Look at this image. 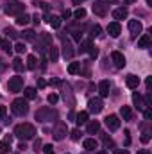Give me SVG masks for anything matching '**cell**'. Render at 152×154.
<instances>
[{"label":"cell","instance_id":"1","mask_svg":"<svg viewBox=\"0 0 152 154\" xmlns=\"http://www.w3.org/2000/svg\"><path fill=\"white\" fill-rule=\"evenodd\" d=\"M14 134L20 140H32L36 134V127L32 124H20L14 127Z\"/></svg>","mask_w":152,"mask_h":154},{"label":"cell","instance_id":"2","mask_svg":"<svg viewBox=\"0 0 152 154\" xmlns=\"http://www.w3.org/2000/svg\"><path fill=\"white\" fill-rule=\"evenodd\" d=\"M11 109H13L14 115L23 116V115H27V111H29V102L25 99H16V100H13Z\"/></svg>","mask_w":152,"mask_h":154},{"label":"cell","instance_id":"3","mask_svg":"<svg viewBox=\"0 0 152 154\" xmlns=\"http://www.w3.org/2000/svg\"><path fill=\"white\" fill-rule=\"evenodd\" d=\"M23 9H25V5H23L22 2H16V0L5 4V7H4L5 14H9V16H20V14L23 13Z\"/></svg>","mask_w":152,"mask_h":154},{"label":"cell","instance_id":"4","mask_svg":"<svg viewBox=\"0 0 152 154\" xmlns=\"http://www.w3.org/2000/svg\"><path fill=\"white\" fill-rule=\"evenodd\" d=\"M50 47H52V38H50V34H48V32L39 34L38 41H36V48H39V50L43 52V50H47V48H50Z\"/></svg>","mask_w":152,"mask_h":154},{"label":"cell","instance_id":"5","mask_svg":"<svg viewBox=\"0 0 152 154\" xmlns=\"http://www.w3.org/2000/svg\"><path fill=\"white\" fill-rule=\"evenodd\" d=\"M52 116H54V111L50 108H39L36 111V120L38 122H48V120H52Z\"/></svg>","mask_w":152,"mask_h":154},{"label":"cell","instance_id":"6","mask_svg":"<svg viewBox=\"0 0 152 154\" xmlns=\"http://www.w3.org/2000/svg\"><path fill=\"white\" fill-rule=\"evenodd\" d=\"M93 13L97 16H106L108 14V2L104 0H95L93 2Z\"/></svg>","mask_w":152,"mask_h":154},{"label":"cell","instance_id":"7","mask_svg":"<svg viewBox=\"0 0 152 154\" xmlns=\"http://www.w3.org/2000/svg\"><path fill=\"white\" fill-rule=\"evenodd\" d=\"M88 108H90V111L91 113H100L102 111V108H104V104H102V99L100 97H95V99H90V102H88Z\"/></svg>","mask_w":152,"mask_h":154},{"label":"cell","instance_id":"8","mask_svg":"<svg viewBox=\"0 0 152 154\" xmlns=\"http://www.w3.org/2000/svg\"><path fill=\"white\" fill-rule=\"evenodd\" d=\"M7 86H9V91H20L23 88V77H11Z\"/></svg>","mask_w":152,"mask_h":154},{"label":"cell","instance_id":"9","mask_svg":"<svg viewBox=\"0 0 152 154\" xmlns=\"http://www.w3.org/2000/svg\"><path fill=\"white\" fill-rule=\"evenodd\" d=\"M74 54H75V50H74V47H72L70 39L63 36V56H65L66 59H72V57H74Z\"/></svg>","mask_w":152,"mask_h":154},{"label":"cell","instance_id":"10","mask_svg":"<svg viewBox=\"0 0 152 154\" xmlns=\"http://www.w3.org/2000/svg\"><path fill=\"white\" fill-rule=\"evenodd\" d=\"M66 133H68L66 124H57V125H56V129H54V138H56L57 142H61V140L66 136Z\"/></svg>","mask_w":152,"mask_h":154},{"label":"cell","instance_id":"11","mask_svg":"<svg viewBox=\"0 0 152 154\" xmlns=\"http://www.w3.org/2000/svg\"><path fill=\"white\" fill-rule=\"evenodd\" d=\"M129 31H131V34L136 38L138 34H141V31H143V25H141V22H138V20H129Z\"/></svg>","mask_w":152,"mask_h":154},{"label":"cell","instance_id":"12","mask_svg":"<svg viewBox=\"0 0 152 154\" xmlns=\"http://www.w3.org/2000/svg\"><path fill=\"white\" fill-rule=\"evenodd\" d=\"M109 90H111V82L109 81H100L99 82V93H100V99H104V97H109Z\"/></svg>","mask_w":152,"mask_h":154},{"label":"cell","instance_id":"13","mask_svg":"<svg viewBox=\"0 0 152 154\" xmlns=\"http://www.w3.org/2000/svg\"><path fill=\"white\" fill-rule=\"evenodd\" d=\"M111 59H113V63H114V66H116V68H123V66H125V57H123V54H122V52L114 50L113 54H111Z\"/></svg>","mask_w":152,"mask_h":154},{"label":"cell","instance_id":"14","mask_svg":"<svg viewBox=\"0 0 152 154\" xmlns=\"http://www.w3.org/2000/svg\"><path fill=\"white\" fill-rule=\"evenodd\" d=\"M106 125H108L111 131H116V129L120 127V120H118V116H116V115L106 116Z\"/></svg>","mask_w":152,"mask_h":154},{"label":"cell","instance_id":"15","mask_svg":"<svg viewBox=\"0 0 152 154\" xmlns=\"http://www.w3.org/2000/svg\"><path fill=\"white\" fill-rule=\"evenodd\" d=\"M108 32H109V36L118 38V36H120V32H122V27H120V23H118V22H111V23L108 25Z\"/></svg>","mask_w":152,"mask_h":154},{"label":"cell","instance_id":"16","mask_svg":"<svg viewBox=\"0 0 152 154\" xmlns=\"http://www.w3.org/2000/svg\"><path fill=\"white\" fill-rule=\"evenodd\" d=\"M132 102H134V106H136L138 109H145V108H147V104L143 102V99H141V95H140L138 91L132 93Z\"/></svg>","mask_w":152,"mask_h":154},{"label":"cell","instance_id":"17","mask_svg":"<svg viewBox=\"0 0 152 154\" xmlns=\"http://www.w3.org/2000/svg\"><path fill=\"white\" fill-rule=\"evenodd\" d=\"M125 84L131 88V90H134V88H138V84H140V77H136V75H127V79H125Z\"/></svg>","mask_w":152,"mask_h":154},{"label":"cell","instance_id":"18","mask_svg":"<svg viewBox=\"0 0 152 154\" xmlns=\"http://www.w3.org/2000/svg\"><path fill=\"white\" fill-rule=\"evenodd\" d=\"M113 18L116 20V22L127 18V9H125V7H118V9H114L113 11Z\"/></svg>","mask_w":152,"mask_h":154},{"label":"cell","instance_id":"19","mask_svg":"<svg viewBox=\"0 0 152 154\" xmlns=\"http://www.w3.org/2000/svg\"><path fill=\"white\" fill-rule=\"evenodd\" d=\"M82 145H84V149H86V151H95L99 143H97V140H95V138H86V140L82 142Z\"/></svg>","mask_w":152,"mask_h":154},{"label":"cell","instance_id":"20","mask_svg":"<svg viewBox=\"0 0 152 154\" xmlns=\"http://www.w3.org/2000/svg\"><path fill=\"white\" fill-rule=\"evenodd\" d=\"M150 45V36L149 34H141L138 39V48H147Z\"/></svg>","mask_w":152,"mask_h":154},{"label":"cell","instance_id":"21","mask_svg":"<svg viewBox=\"0 0 152 154\" xmlns=\"http://www.w3.org/2000/svg\"><path fill=\"white\" fill-rule=\"evenodd\" d=\"M99 129H100V122H99V120H91V122L88 124V133H90V134L99 133Z\"/></svg>","mask_w":152,"mask_h":154},{"label":"cell","instance_id":"22","mask_svg":"<svg viewBox=\"0 0 152 154\" xmlns=\"http://www.w3.org/2000/svg\"><path fill=\"white\" fill-rule=\"evenodd\" d=\"M29 22H31V16L25 14V13H22L20 16H16V23H18V25H27Z\"/></svg>","mask_w":152,"mask_h":154},{"label":"cell","instance_id":"23","mask_svg":"<svg viewBox=\"0 0 152 154\" xmlns=\"http://www.w3.org/2000/svg\"><path fill=\"white\" fill-rule=\"evenodd\" d=\"M36 66H38L36 56H29V57H27V68H29V70H36Z\"/></svg>","mask_w":152,"mask_h":154},{"label":"cell","instance_id":"24","mask_svg":"<svg viewBox=\"0 0 152 154\" xmlns=\"http://www.w3.org/2000/svg\"><path fill=\"white\" fill-rule=\"evenodd\" d=\"M120 115L123 116V120H131L132 111H131V108H129V106H122V109H120Z\"/></svg>","mask_w":152,"mask_h":154},{"label":"cell","instance_id":"25","mask_svg":"<svg viewBox=\"0 0 152 154\" xmlns=\"http://www.w3.org/2000/svg\"><path fill=\"white\" fill-rule=\"evenodd\" d=\"M13 68H14L16 72H22V70L25 68V65H23V61H22L20 57H14V61H13Z\"/></svg>","mask_w":152,"mask_h":154},{"label":"cell","instance_id":"26","mask_svg":"<svg viewBox=\"0 0 152 154\" xmlns=\"http://www.w3.org/2000/svg\"><path fill=\"white\" fill-rule=\"evenodd\" d=\"M61 20H63L61 16H50L48 22H50V25H52L54 29H59V27H61Z\"/></svg>","mask_w":152,"mask_h":154},{"label":"cell","instance_id":"27","mask_svg":"<svg viewBox=\"0 0 152 154\" xmlns=\"http://www.w3.org/2000/svg\"><path fill=\"white\" fill-rule=\"evenodd\" d=\"M57 57H59V54H57V48L52 45V47H50V52H48V59H50L52 63H56V61H57Z\"/></svg>","mask_w":152,"mask_h":154},{"label":"cell","instance_id":"28","mask_svg":"<svg viewBox=\"0 0 152 154\" xmlns=\"http://www.w3.org/2000/svg\"><path fill=\"white\" fill-rule=\"evenodd\" d=\"M23 93H25V99H29V100H32V99H36V90L34 88H25L23 90Z\"/></svg>","mask_w":152,"mask_h":154},{"label":"cell","instance_id":"29","mask_svg":"<svg viewBox=\"0 0 152 154\" xmlns=\"http://www.w3.org/2000/svg\"><path fill=\"white\" fill-rule=\"evenodd\" d=\"M77 125H82V124H86V122H88V113H86V111H81V113H79V115H77Z\"/></svg>","mask_w":152,"mask_h":154},{"label":"cell","instance_id":"30","mask_svg":"<svg viewBox=\"0 0 152 154\" xmlns=\"http://www.w3.org/2000/svg\"><path fill=\"white\" fill-rule=\"evenodd\" d=\"M79 70H81V63H70V65H68V74H70V75L77 74Z\"/></svg>","mask_w":152,"mask_h":154},{"label":"cell","instance_id":"31","mask_svg":"<svg viewBox=\"0 0 152 154\" xmlns=\"http://www.w3.org/2000/svg\"><path fill=\"white\" fill-rule=\"evenodd\" d=\"M9 149H11V142H0V154H7L9 152Z\"/></svg>","mask_w":152,"mask_h":154},{"label":"cell","instance_id":"32","mask_svg":"<svg viewBox=\"0 0 152 154\" xmlns=\"http://www.w3.org/2000/svg\"><path fill=\"white\" fill-rule=\"evenodd\" d=\"M23 39H27V41H34V39H36L34 31H31V29H29V31H25V32H23Z\"/></svg>","mask_w":152,"mask_h":154},{"label":"cell","instance_id":"33","mask_svg":"<svg viewBox=\"0 0 152 154\" xmlns=\"http://www.w3.org/2000/svg\"><path fill=\"white\" fill-rule=\"evenodd\" d=\"M74 16H75L77 20H82V18H84V16H86V11H84V9H82V7H79V9H77L75 13H74Z\"/></svg>","mask_w":152,"mask_h":154},{"label":"cell","instance_id":"34","mask_svg":"<svg viewBox=\"0 0 152 154\" xmlns=\"http://www.w3.org/2000/svg\"><path fill=\"white\" fill-rule=\"evenodd\" d=\"M90 47H91V41H90V39H86V41H81V52H86V50H90Z\"/></svg>","mask_w":152,"mask_h":154},{"label":"cell","instance_id":"35","mask_svg":"<svg viewBox=\"0 0 152 154\" xmlns=\"http://www.w3.org/2000/svg\"><path fill=\"white\" fill-rule=\"evenodd\" d=\"M14 50H16L18 54H23V52L27 50V47H25L23 43H16V45H14Z\"/></svg>","mask_w":152,"mask_h":154},{"label":"cell","instance_id":"36","mask_svg":"<svg viewBox=\"0 0 152 154\" xmlns=\"http://www.w3.org/2000/svg\"><path fill=\"white\" fill-rule=\"evenodd\" d=\"M0 47H2L5 52H9V54H11V50H13V47H11V43H9V41H2V45H0Z\"/></svg>","mask_w":152,"mask_h":154},{"label":"cell","instance_id":"37","mask_svg":"<svg viewBox=\"0 0 152 154\" xmlns=\"http://www.w3.org/2000/svg\"><path fill=\"white\" fill-rule=\"evenodd\" d=\"M5 34H7V36H9V38H18V32H16V31H14V29H5Z\"/></svg>","mask_w":152,"mask_h":154},{"label":"cell","instance_id":"38","mask_svg":"<svg viewBox=\"0 0 152 154\" xmlns=\"http://www.w3.org/2000/svg\"><path fill=\"white\" fill-rule=\"evenodd\" d=\"M91 36H95V38L100 36V25H95V27L91 29Z\"/></svg>","mask_w":152,"mask_h":154},{"label":"cell","instance_id":"39","mask_svg":"<svg viewBox=\"0 0 152 154\" xmlns=\"http://www.w3.org/2000/svg\"><path fill=\"white\" fill-rule=\"evenodd\" d=\"M79 138H81V131H79V129H74V131H72V140H79Z\"/></svg>","mask_w":152,"mask_h":154},{"label":"cell","instance_id":"40","mask_svg":"<svg viewBox=\"0 0 152 154\" xmlns=\"http://www.w3.org/2000/svg\"><path fill=\"white\" fill-rule=\"evenodd\" d=\"M90 54H91V57H97V56H99L97 47H93V45H91V47H90Z\"/></svg>","mask_w":152,"mask_h":154},{"label":"cell","instance_id":"41","mask_svg":"<svg viewBox=\"0 0 152 154\" xmlns=\"http://www.w3.org/2000/svg\"><path fill=\"white\" fill-rule=\"evenodd\" d=\"M43 152L45 154H56L54 149H52V145H45V147H43Z\"/></svg>","mask_w":152,"mask_h":154},{"label":"cell","instance_id":"42","mask_svg":"<svg viewBox=\"0 0 152 154\" xmlns=\"http://www.w3.org/2000/svg\"><path fill=\"white\" fill-rule=\"evenodd\" d=\"M48 102H50V104H56V102H57V95H56V93L48 95Z\"/></svg>","mask_w":152,"mask_h":154},{"label":"cell","instance_id":"43","mask_svg":"<svg viewBox=\"0 0 152 154\" xmlns=\"http://www.w3.org/2000/svg\"><path fill=\"white\" fill-rule=\"evenodd\" d=\"M70 16H72V11H68V9H65V11H63V18H65V20H68Z\"/></svg>","mask_w":152,"mask_h":154},{"label":"cell","instance_id":"44","mask_svg":"<svg viewBox=\"0 0 152 154\" xmlns=\"http://www.w3.org/2000/svg\"><path fill=\"white\" fill-rule=\"evenodd\" d=\"M5 113H7V109H5V106H0V120L5 116Z\"/></svg>","mask_w":152,"mask_h":154},{"label":"cell","instance_id":"45","mask_svg":"<svg viewBox=\"0 0 152 154\" xmlns=\"http://www.w3.org/2000/svg\"><path fill=\"white\" fill-rule=\"evenodd\" d=\"M145 118H147V120H150L152 118V111L149 109V108H145Z\"/></svg>","mask_w":152,"mask_h":154},{"label":"cell","instance_id":"46","mask_svg":"<svg viewBox=\"0 0 152 154\" xmlns=\"http://www.w3.org/2000/svg\"><path fill=\"white\" fill-rule=\"evenodd\" d=\"M114 154H129V151H127V149H116Z\"/></svg>","mask_w":152,"mask_h":154},{"label":"cell","instance_id":"47","mask_svg":"<svg viewBox=\"0 0 152 154\" xmlns=\"http://www.w3.org/2000/svg\"><path fill=\"white\" fill-rule=\"evenodd\" d=\"M45 86H47V82H45L43 79H39L38 81V88H45Z\"/></svg>","mask_w":152,"mask_h":154},{"label":"cell","instance_id":"48","mask_svg":"<svg viewBox=\"0 0 152 154\" xmlns=\"http://www.w3.org/2000/svg\"><path fill=\"white\" fill-rule=\"evenodd\" d=\"M50 84H54V86H57V84H61V81H59V79H52V81H50Z\"/></svg>","mask_w":152,"mask_h":154},{"label":"cell","instance_id":"49","mask_svg":"<svg viewBox=\"0 0 152 154\" xmlns=\"http://www.w3.org/2000/svg\"><path fill=\"white\" fill-rule=\"evenodd\" d=\"M141 140H143V142H149V133H145V134L141 136Z\"/></svg>","mask_w":152,"mask_h":154},{"label":"cell","instance_id":"50","mask_svg":"<svg viewBox=\"0 0 152 154\" xmlns=\"http://www.w3.org/2000/svg\"><path fill=\"white\" fill-rule=\"evenodd\" d=\"M39 147H41V142H39V140H38V142H36V143H34V149H36V151H38Z\"/></svg>","mask_w":152,"mask_h":154},{"label":"cell","instance_id":"51","mask_svg":"<svg viewBox=\"0 0 152 154\" xmlns=\"http://www.w3.org/2000/svg\"><path fill=\"white\" fill-rule=\"evenodd\" d=\"M72 2H74V4H75V5H81V4H82V2H84V0H72Z\"/></svg>","mask_w":152,"mask_h":154},{"label":"cell","instance_id":"52","mask_svg":"<svg viewBox=\"0 0 152 154\" xmlns=\"http://www.w3.org/2000/svg\"><path fill=\"white\" fill-rule=\"evenodd\" d=\"M138 154H149V151H147V149H143V151H140Z\"/></svg>","mask_w":152,"mask_h":154},{"label":"cell","instance_id":"53","mask_svg":"<svg viewBox=\"0 0 152 154\" xmlns=\"http://www.w3.org/2000/svg\"><path fill=\"white\" fill-rule=\"evenodd\" d=\"M132 2H136V0H123V4H132Z\"/></svg>","mask_w":152,"mask_h":154},{"label":"cell","instance_id":"54","mask_svg":"<svg viewBox=\"0 0 152 154\" xmlns=\"http://www.w3.org/2000/svg\"><path fill=\"white\" fill-rule=\"evenodd\" d=\"M97 154H108V152H104V151H100V152H97Z\"/></svg>","mask_w":152,"mask_h":154},{"label":"cell","instance_id":"55","mask_svg":"<svg viewBox=\"0 0 152 154\" xmlns=\"http://www.w3.org/2000/svg\"><path fill=\"white\" fill-rule=\"evenodd\" d=\"M0 45H2V38H0Z\"/></svg>","mask_w":152,"mask_h":154},{"label":"cell","instance_id":"56","mask_svg":"<svg viewBox=\"0 0 152 154\" xmlns=\"http://www.w3.org/2000/svg\"><path fill=\"white\" fill-rule=\"evenodd\" d=\"M111 2H114V0H111Z\"/></svg>","mask_w":152,"mask_h":154}]
</instances>
